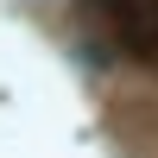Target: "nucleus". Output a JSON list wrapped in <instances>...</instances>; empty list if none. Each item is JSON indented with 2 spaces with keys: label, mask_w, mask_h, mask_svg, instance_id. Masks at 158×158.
<instances>
[{
  "label": "nucleus",
  "mask_w": 158,
  "mask_h": 158,
  "mask_svg": "<svg viewBox=\"0 0 158 158\" xmlns=\"http://www.w3.org/2000/svg\"><path fill=\"white\" fill-rule=\"evenodd\" d=\"M89 6H95L101 25L120 38V51L158 57V0H89Z\"/></svg>",
  "instance_id": "1"
}]
</instances>
